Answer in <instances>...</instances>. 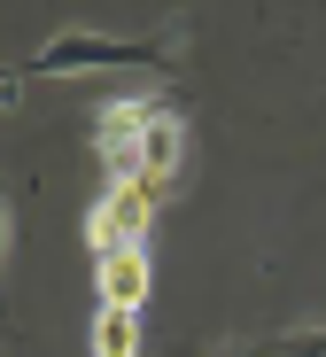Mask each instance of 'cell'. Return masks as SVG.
<instances>
[{"label": "cell", "instance_id": "1", "mask_svg": "<svg viewBox=\"0 0 326 357\" xmlns=\"http://www.w3.org/2000/svg\"><path fill=\"white\" fill-rule=\"evenodd\" d=\"M186 63V24H163V31H94V24H62L47 31L24 63H0V109L24 86H47V78H124V70H156L171 78Z\"/></svg>", "mask_w": 326, "mask_h": 357}, {"label": "cell", "instance_id": "2", "mask_svg": "<svg viewBox=\"0 0 326 357\" xmlns=\"http://www.w3.org/2000/svg\"><path fill=\"white\" fill-rule=\"evenodd\" d=\"M94 140H101L109 178H140V187L163 195L179 178V155H186V116L163 93H124L94 116Z\"/></svg>", "mask_w": 326, "mask_h": 357}, {"label": "cell", "instance_id": "3", "mask_svg": "<svg viewBox=\"0 0 326 357\" xmlns=\"http://www.w3.org/2000/svg\"><path fill=\"white\" fill-rule=\"evenodd\" d=\"M148 225H156V187L140 178H109L101 202L86 210V249L109 257V249H148Z\"/></svg>", "mask_w": 326, "mask_h": 357}, {"label": "cell", "instance_id": "4", "mask_svg": "<svg viewBox=\"0 0 326 357\" xmlns=\"http://www.w3.org/2000/svg\"><path fill=\"white\" fill-rule=\"evenodd\" d=\"M94 295H101V303L148 311V249H109V257H94Z\"/></svg>", "mask_w": 326, "mask_h": 357}, {"label": "cell", "instance_id": "5", "mask_svg": "<svg viewBox=\"0 0 326 357\" xmlns=\"http://www.w3.org/2000/svg\"><path fill=\"white\" fill-rule=\"evenodd\" d=\"M140 326H148V311H133V303H94V357H140Z\"/></svg>", "mask_w": 326, "mask_h": 357}, {"label": "cell", "instance_id": "6", "mask_svg": "<svg viewBox=\"0 0 326 357\" xmlns=\"http://www.w3.org/2000/svg\"><path fill=\"white\" fill-rule=\"evenodd\" d=\"M272 349L280 357H326V326H288V334H272Z\"/></svg>", "mask_w": 326, "mask_h": 357}, {"label": "cell", "instance_id": "7", "mask_svg": "<svg viewBox=\"0 0 326 357\" xmlns=\"http://www.w3.org/2000/svg\"><path fill=\"white\" fill-rule=\"evenodd\" d=\"M8 257H16V202L0 195V272H8Z\"/></svg>", "mask_w": 326, "mask_h": 357}, {"label": "cell", "instance_id": "8", "mask_svg": "<svg viewBox=\"0 0 326 357\" xmlns=\"http://www.w3.org/2000/svg\"><path fill=\"white\" fill-rule=\"evenodd\" d=\"M210 357H280L272 342H225V349H210Z\"/></svg>", "mask_w": 326, "mask_h": 357}, {"label": "cell", "instance_id": "9", "mask_svg": "<svg viewBox=\"0 0 326 357\" xmlns=\"http://www.w3.org/2000/svg\"><path fill=\"white\" fill-rule=\"evenodd\" d=\"M0 357H8V349H0Z\"/></svg>", "mask_w": 326, "mask_h": 357}]
</instances>
